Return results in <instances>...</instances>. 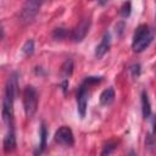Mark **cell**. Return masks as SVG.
Wrapping results in <instances>:
<instances>
[{
	"mask_svg": "<svg viewBox=\"0 0 156 156\" xmlns=\"http://www.w3.org/2000/svg\"><path fill=\"white\" fill-rule=\"evenodd\" d=\"M110 46H111V35H110V33L107 32V33L104 34L101 41L99 43V45H98L96 49H95V57H96V58H101V57L108 51Z\"/></svg>",
	"mask_w": 156,
	"mask_h": 156,
	"instance_id": "8",
	"label": "cell"
},
{
	"mask_svg": "<svg viewBox=\"0 0 156 156\" xmlns=\"http://www.w3.org/2000/svg\"><path fill=\"white\" fill-rule=\"evenodd\" d=\"M102 80V77H87L83 83L79 85L77 91V110L80 117L83 118L87 112V105H88V91L89 87L98 84Z\"/></svg>",
	"mask_w": 156,
	"mask_h": 156,
	"instance_id": "2",
	"label": "cell"
},
{
	"mask_svg": "<svg viewBox=\"0 0 156 156\" xmlns=\"http://www.w3.org/2000/svg\"><path fill=\"white\" fill-rule=\"evenodd\" d=\"M61 88H62L63 93L67 91V88H68V79H67V78H65V79L62 80V83H61Z\"/></svg>",
	"mask_w": 156,
	"mask_h": 156,
	"instance_id": "20",
	"label": "cell"
},
{
	"mask_svg": "<svg viewBox=\"0 0 156 156\" xmlns=\"http://www.w3.org/2000/svg\"><path fill=\"white\" fill-rule=\"evenodd\" d=\"M67 34H68V32H67L66 28L58 27V28H56V29L52 32V38H54L55 40H62V39H65V38L67 37Z\"/></svg>",
	"mask_w": 156,
	"mask_h": 156,
	"instance_id": "15",
	"label": "cell"
},
{
	"mask_svg": "<svg viewBox=\"0 0 156 156\" xmlns=\"http://www.w3.org/2000/svg\"><path fill=\"white\" fill-rule=\"evenodd\" d=\"M146 146H147L149 149H152V147L155 146V138L151 136L150 134L146 135Z\"/></svg>",
	"mask_w": 156,
	"mask_h": 156,
	"instance_id": "19",
	"label": "cell"
},
{
	"mask_svg": "<svg viewBox=\"0 0 156 156\" xmlns=\"http://www.w3.org/2000/svg\"><path fill=\"white\" fill-rule=\"evenodd\" d=\"M119 12H121V16H122V17H129V15H130V12H132V4H130L129 1L123 2V5H122Z\"/></svg>",
	"mask_w": 156,
	"mask_h": 156,
	"instance_id": "17",
	"label": "cell"
},
{
	"mask_svg": "<svg viewBox=\"0 0 156 156\" xmlns=\"http://www.w3.org/2000/svg\"><path fill=\"white\" fill-rule=\"evenodd\" d=\"M61 71H62V73H63V76H65L66 78L69 77V76L72 74V72H73V61H72L71 58H67V60L63 62Z\"/></svg>",
	"mask_w": 156,
	"mask_h": 156,
	"instance_id": "13",
	"label": "cell"
},
{
	"mask_svg": "<svg viewBox=\"0 0 156 156\" xmlns=\"http://www.w3.org/2000/svg\"><path fill=\"white\" fill-rule=\"evenodd\" d=\"M17 87H18V83H17V73L13 72L12 74H10L9 79L6 82L5 96L2 99V110H1L2 121L6 123V126L9 127V129H12L13 128V101H15Z\"/></svg>",
	"mask_w": 156,
	"mask_h": 156,
	"instance_id": "1",
	"label": "cell"
},
{
	"mask_svg": "<svg viewBox=\"0 0 156 156\" xmlns=\"http://www.w3.org/2000/svg\"><path fill=\"white\" fill-rule=\"evenodd\" d=\"M129 71H130V73H132V77H133L134 79H138V77L140 76V72H141V67H140L139 63H134V65L130 66Z\"/></svg>",
	"mask_w": 156,
	"mask_h": 156,
	"instance_id": "18",
	"label": "cell"
},
{
	"mask_svg": "<svg viewBox=\"0 0 156 156\" xmlns=\"http://www.w3.org/2000/svg\"><path fill=\"white\" fill-rule=\"evenodd\" d=\"M89 28H90V18H83V20L74 27V29H72L71 39H72L74 43L82 41V40L85 38V35L88 34Z\"/></svg>",
	"mask_w": 156,
	"mask_h": 156,
	"instance_id": "7",
	"label": "cell"
},
{
	"mask_svg": "<svg viewBox=\"0 0 156 156\" xmlns=\"http://www.w3.org/2000/svg\"><path fill=\"white\" fill-rule=\"evenodd\" d=\"M128 156H136V152H135L134 150H130L129 154H128Z\"/></svg>",
	"mask_w": 156,
	"mask_h": 156,
	"instance_id": "23",
	"label": "cell"
},
{
	"mask_svg": "<svg viewBox=\"0 0 156 156\" xmlns=\"http://www.w3.org/2000/svg\"><path fill=\"white\" fill-rule=\"evenodd\" d=\"M46 138H48V130H46V127L45 124H41V128H40V143H39V147L38 150L43 151L45 150L46 147Z\"/></svg>",
	"mask_w": 156,
	"mask_h": 156,
	"instance_id": "12",
	"label": "cell"
},
{
	"mask_svg": "<svg viewBox=\"0 0 156 156\" xmlns=\"http://www.w3.org/2000/svg\"><path fill=\"white\" fill-rule=\"evenodd\" d=\"M141 111H143V117L145 119L151 116V105H150L147 93L145 90L141 93Z\"/></svg>",
	"mask_w": 156,
	"mask_h": 156,
	"instance_id": "11",
	"label": "cell"
},
{
	"mask_svg": "<svg viewBox=\"0 0 156 156\" xmlns=\"http://www.w3.org/2000/svg\"><path fill=\"white\" fill-rule=\"evenodd\" d=\"M38 107V93L34 87L28 85L23 90V108L27 117H32Z\"/></svg>",
	"mask_w": 156,
	"mask_h": 156,
	"instance_id": "4",
	"label": "cell"
},
{
	"mask_svg": "<svg viewBox=\"0 0 156 156\" xmlns=\"http://www.w3.org/2000/svg\"><path fill=\"white\" fill-rule=\"evenodd\" d=\"M154 34L149 26L146 24H140L133 35V41H132V49L134 52H141L144 51L152 41Z\"/></svg>",
	"mask_w": 156,
	"mask_h": 156,
	"instance_id": "3",
	"label": "cell"
},
{
	"mask_svg": "<svg viewBox=\"0 0 156 156\" xmlns=\"http://www.w3.org/2000/svg\"><path fill=\"white\" fill-rule=\"evenodd\" d=\"M40 7V2L39 1H28L26 2V5L23 6L21 13H20V21L22 23H29L33 21V18L37 16L38 11Z\"/></svg>",
	"mask_w": 156,
	"mask_h": 156,
	"instance_id": "6",
	"label": "cell"
},
{
	"mask_svg": "<svg viewBox=\"0 0 156 156\" xmlns=\"http://www.w3.org/2000/svg\"><path fill=\"white\" fill-rule=\"evenodd\" d=\"M54 140L62 145V146H72L74 144V135H73V132L69 127L67 126H62L60 127L56 132H55V135H54Z\"/></svg>",
	"mask_w": 156,
	"mask_h": 156,
	"instance_id": "5",
	"label": "cell"
},
{
	"mask_svg": "<svg viewBox=\"0 0 156 156\" xmlns=\"http://www.w3.org/2000/svg\"><path fill=\"white\" fill-rule=\"evenodd\" d=\"M115 100V90L113 88H107L100 94V104L104 106H107L112 104Z\"/></svg>",
	"mask_w": 156,
	"mask_h": 156,
	"instance_id": "10",
	"label": "cell"
},
{
	"mask_svg": "<svg viewBox=\"0 0 156 156\" xmlns=\"http://www.w3.org/2000/svg\"><path fill=\"white\" fill-rule=\"evenodd\" d=\"M16 136H15V132H13V128L12 129H9L5 138H4V141H2V146H4V151L5 152H11L16 149Z\"/></svg>",
	"mask_w": 156,
	"mask_h": 156,
	"instance_id": "9",
	"label": "cell"
},
{
	"mask_svg": "<svg viewBox=\"0 0 156 156\" xmlns=\"http://www.w3.org/2000/svg\"><path fill=\"white\" fill-rule=\"evenodd\" d=\"M34 156H43V151H40V150L37 149V151L34 152Z\"/></svg>",
	"mask_w": 156,
	"mask_h": 156,
	"instance_id": "22",
	"label": "cell"
},
{
	"mask_svg": "<svg viewBox=\"0 0 156 156\" xmlns=\"http://www.w3.org/2000/svg\"><path fill=\"white\" fill-rule=\"evenodd\" d=\"M22 52L24 55H27V56H29V55H32L34 52V41L32 39H28L24 43V45L22 46Z\"/></svg>",
	"mask_w": 156,
	"mask_h": 156,
	"instance_id": "16",
	"label": "cell"
},
{
	"mask_svg": "<svg viewBox=\"0 0 156 156\" xmlns=\"http://www.w3.org/2000/svg\"><path fill=\"white\" fill-rule=\"evenodd\" d=\"M152 134L156 135V117L152 119Z\"/></svg>",
	"mask_w": 156,
	"mask_h": 156,
	"instance_id": "21",
	"label": "cell"
},
{
	"mask_svg": "<svg viewBox=\"0 0 156 156\" xmlns=\"http://www.w3.org/2000/svg\"><path fill=\"white\" fill-rule=\"evenodd\" d=\"M116 146H117V144H116V143H113V141H108L107 144H105V145H104L102 151H101V156H111V155H112V152L115 151Z\"/></svg>",
	"mask_w": 156,
	"mask_h": 156,
	"instance_id": "14",
	"label": "cell"
}]
</instances>
